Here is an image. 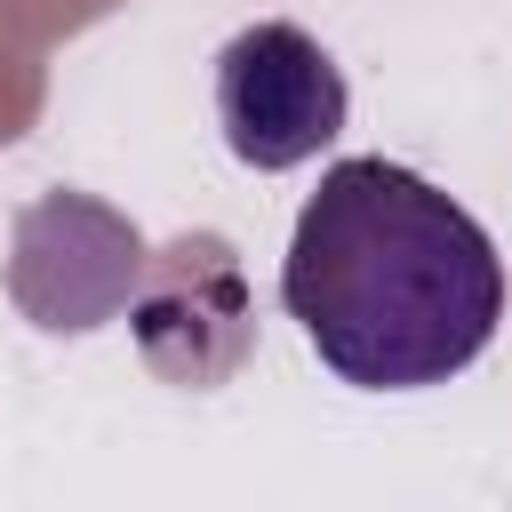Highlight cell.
Here are the masks:
<instances>
[{
  "instance_id": "1",
  "label": "cell",
  "mask_w": 512,
  "mask_h": 512,
  "mask_svg": "<svg viewBox=\"0 0 512 512\" xmlns=\"http://www.w3.org/2000/svg\"><path fill=\"white\" fill-rule=\"evenodd\" d=\"M280 304L344 384L424 392L496 344L504 256L464 200L384 152H360L296 208Z\"/></svg>"
},
{
  "instance_id": "2",
  "label": "cell",
  "mask_w": 512,
  "mask_h": 512,
  "mask_svg": "<svg viewBox=\"0 0 512 512\" xmlns=\"http://www.w3.org/2000/svg\"><path fill=\"white\" fill-rule=\"evenodd\" d=\"M344 104L352 96H344L336 56L288 16L232 32L216 56V128H224V152L256 176H280L328 152L344 128Z\"/></svg>"
}]
</instances>
